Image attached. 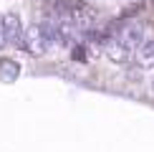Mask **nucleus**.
<instances>
[{
  "mask_svg": "<svg viewBox=\"0 0 154 152\" xmlns=\"http://www.w3.org/2000/svg\"><path fill=\"white\" fill-rule=\"evenodd\" d=\"M114 38H116L124 48L137 51L146 41V38H144V23H139V21H124V23L114 25Z\"/></svg>",
  "mask_w": 154,
  "mask_h": 152,
  "instance_id": "1",
  "label": "nucleus"
},
{
  "mask_svg": "<svg viewBox=\"0 0 154 152\" xmlns=\"http://www.w3.org/2000/svg\"><path fill=\"white\" fill-rule=\"evenodd\" d=\"M3 25H5V43L10 46H20L23 48V36H25V28H23V21L18 13H8L3 15Z\"/></svg>",
  "mask_w": 154,
  "mask_h": 152,
  "instance_id": "2",
  "label": "nucleus"
},
{
  "mask_svg": "<svg viewBox=\"0 0 154 152\" xmlns=\"http://www.w3.org/2000/svg\"><path fill=\"white\" fill-rule=\"evenodd\" d=\"M23 48L28 51V53H46L48 46H46V41H43V33H41V28H38V23L35 25H30V28H25V36H23Z\"/></svg>",
  "mask_w": 154,
  "mask_h": 152,
  "instance_id": "3",
  "label": "nucleus"
},
{
  "mask_svg": "<svg viewBox=\"0 0 154 152\" xmlns=\"http://www.w3.org/2000/svg\"><path fill=\"white\" fill-rule=\"evenodd\" d=\"M101 51H104V53H106V56H109V59H111L114 63H129V61L134 59V51L124 48V46H121V43L116 41V38H111V41H109V43H106V46L101 48Z\"/></svg>",
  "mask_w": 154,
  "mask_h": 152,
  "instance_id": "4",
  "label": "nucleus"
},
{
  "mask_svg": "<svg viewBox=\"0 0 154 152\" xmlns=\"http://www.w3.org/2000/svg\"><path fill=\"white\" fill-rule=\"evenodd\" d=\"M134 63L142 66V68H152L154 66V38L144 41L142 46L134 51Z\"/></svg>",
  "mask_w": 154,
  "mask_h": 152,
  "instance_id": "5",
  "label": "nucleus"
},
{
  "mask_svg": "<svg viewBox=\"0 0 154 152\" xmlns=\"http://www.w3.org/2000/svg\"><path fill=\"white\" fill-rule=\"evenodd\" d=\"M71 53H73V59H76V61H81V63H86V61H88V53H86V46H83V43H76V46L71 48Z\"/></svg>",
  "mask_w": 154,
  "mask_h": 152,
  "instance_id": "6",
  "label": "nucleus"
},
{
  "mask_svg": "<svg viewBox=\"0 0 154 152\" xmlns=\"http://www.w3.org/2000/svg\"><path fill=\"white\" fill-rule=\"evenodd\" d=\"M5 46V25H3V15H0V48Z\"/></svg>",
  "mask_w": 154,
  "mask_h": 152,
  "instance_id": "7",
  "label": "nucleus"
}]
</instances>
